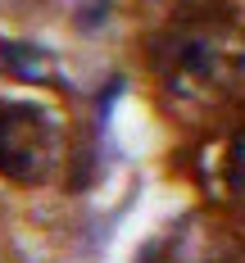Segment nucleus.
I'll return each mask as SVG.
<instances>
[{
    "mask_svg": "<svg viewBox=\"0 0 245 263\" xmlns=\"http://www.w3.org/2000/svg\"><path fill=\"white\" fill-rule=\"evenodd\" d=\"M145 64L177 100H222L245 82V27L227 5H186L145 36Z\"/></svg>",
    "mask_w": 245,
    "mask_h": 263,
    "instance_id": "nucleus-1",
    "label": "nucleus"
},
{
    "mask_svg": "<svg viewBox=\"0 0 245 263\" xmlns=\"http://www.w3.org/2000/svg\"><path fill=\"white\" fill-rule=\"evenodd\" d=\"M64 168V123L36 100H0V177L46 186Z\"/></svg>",
    "mask_w": 245,
    "mask_h": 263,
    "instance_id": "nucleus-2",
    "label": "nucleus"
},
{
    "mask_svg": "<svg viewBox=\"0 0 245 263\" xmlns=\"http://www.w3.org/2000/svg\"><path fill=\"white\" fill-rule=\"evenodd\" d=\"M136 263H241L236 250L227 245L222 236H214L209 227H200L195 218H186L182 227L173 222L159 240H150Z\"/></svg>",
    "mask_w": 245,
    "mask_h": 263,
    "instance_id": "nucleus-3",
    "label": "nucleus"
},
{
    "mask_svg": "<svg viewBox=\"0 0 245 263\" xmlns=\"http://www.w3.org/2000/svg\"><path fill=\"white\" fill-rule=\"evenodd\" d=\"M0 68L23 82H41L46 78V54L36 46H23V41H0Z\"/></svg>",
    "mask_w": 245,
    "mask_h": 263,
    "instance_id": "nucleus-4",
    "label": "nucleus"
},
{
    "mask_svg": "<svg viewBox=\"0 0 245 263\" xmlns=\"http://www.w3.org/2000/svg\"><path fill=\"white\" fill-rule=\"evenodd\" d=\"M222 191L245 204V118L222 145Z\"/></svg>",
    "mask_w": 245,
    "mask_h": 263,
    "instance_id": "nucleus-5",
    "label": "nucleus"
}]
</instances>
